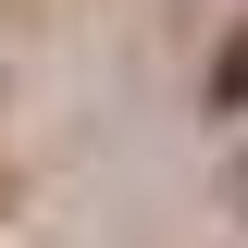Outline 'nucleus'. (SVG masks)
I'll list each match as a JSON object with an SVG mask.
<instances>
[{"mask_svg": "<svg viewBox=\"0 0 248 248\" xmlns=\"http://www.w3.org/2000/svg\"><path fill=\"white\" fill-rule=\"evenodd\" d=\"M211 99H223V112H248V37L223 50V75H211Z\"/></svg>", "mask_w": 248, "mask_h": 248, "instance_id": "1", "label": "nucleus"}]
</instances>
